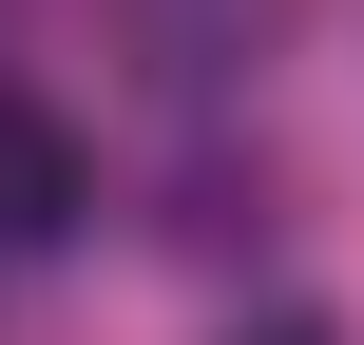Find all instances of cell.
Returning a JSON list of instances; mask_svg holds the SVG:
<instances>
[{"instance_id": "cell-1", "label": "cell", "mask_w": 364, "mask_h": 345, "mask_svg": "<svg viewBox=\"0 0 364 345\" xmlns=\"http://www.w3.org/2000/svg\"><path fill=\"white\" fill-rule=\"evenodd\" d=\"M77 211H96V154H77L38 96H0V250H58Z\"/></svg>"}, {"instance_id": "cell-2", "label": "cell", "mask_w": 364, "mask_h": 345, "mask_svg": "<svg viewBox=\"0 0 364 345\" xmlns=\"http://www.w3.org/2000/svg\"><path fill=\"white\" fill-rule=\"evenodd\" d=\"M230 345H326V327H307V307H269V327H230Z\"/></svg>"}]
</instances>
